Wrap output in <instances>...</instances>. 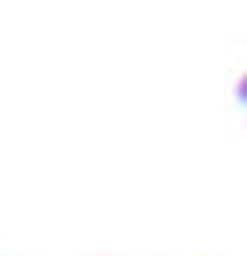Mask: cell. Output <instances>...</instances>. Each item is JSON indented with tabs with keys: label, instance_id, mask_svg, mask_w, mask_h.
Here are the masks:
<instances>
[{
	"label": "cell",
	"instance_id": "1",
	"mask_svg": "<svg viewBox=\"0 0 247 256\" xmlns=\"http://www.w3.org/2000/svg\"><path fill=\"white\" fill-rule=\"evenodd\" d=\"M234 101H238V106H242V110H247V74H242V78H238V82H234Z\"/></svg>",
	"mask_w": 247,
	"mask_h": 256
}]
</instances>
